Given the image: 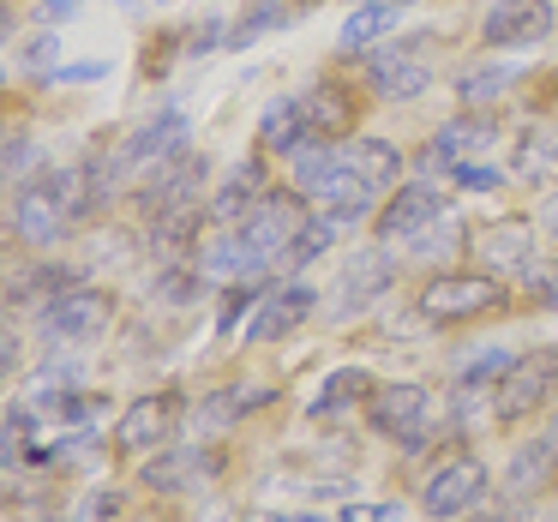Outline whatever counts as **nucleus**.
I'll list each match as a JSON object with an SVG mask.
<instances>
[{
    "label": "nucleus",
    "mask_w": 558,
    "mask_h": 522,
    "mask_svg": "<svg viewBox=\"0 0 558 522\" xmlns=\"http://www.w3.org/2000/svg\"><path fill=\"white\" fill-rule=\"evenodd\" d=\"M294 193H301L313 210H330V217H342V222L373 217V205H378V193L354 174L349 150H330L325 138H313L306 150H294Z\"/></svg>",
    "instance_id": "nucleus-1"
},
{
    "label": "nucleus",
    "mask_w": 558,
    "mask_h": 522,
    "mask_svg": "<svg viewBox=\"0 0 558 522\" xmlns=\"http://www.w3.org/2000/svg\"><path fill=\"white\" fill-rule=\"evenodd\" d=\"M510 294L493 270H445L421 289V318L426 325H474V318L498 313Z\"/></svg>",
    "instance_id": "nucleus-2"
},
{
    "label": "nucleus",
    "mask_w": 558,
    "mask_h": 522,
    "mask_svg": "<svg viewBox=\"0 0 558 522\" xmlns=\"http://www.w3.org/2000/svg\"><path fill=\"white\" fill-rule=\"evenodd\" d=\"M486 486H493L486 462L474 457V450H457V457H445V462H438V469L421 481V510H426L433 522H457V517H469V510L486 498Z\"/></svg>",
    "instance_id": "nucleus-3"
},
{
    "label": "nucleus",
    "mask_w": 558,
    "mask_h": 522,
    "mask_svg": "<svg viewBox=\"0 0 558 522\" xmlns=\"http://www.w3.org/2000/svg\"><path fill=\"white\" fill-rule=\"evenodd\" d=\"M553 397H558V342H546V349L522 354V361L510 366L505 385H493V414L505 426H517V421H529V414H541Z\"/></svg>",
    "instance_id": "nucleus-4"
},
{
    "label": "nucleus",
    "mask_w": 558,
    "mask_h": 522,
    "mask_svg": "<svg viewBox=\"0 0 558 522\" xmlns=\"http://www.w3.org/2000/svg\"><path fill=\"white\" fill-rule=\"evenodd\" d=\"M426 414H433V390L414 385V378L373 385V397H366V426H373L378 438H390V445H421Z\"/></svg>",
    "instance_id": "nucleus-5"
},
{
    "label": "nucleus",
    "mask_w": 558,
    "mask_h": 522,
    "mask_svg": "<svg viewBox=\"0 0 558 522\" xmlns=\"http://www.w3.org/2000/svg\"><path fill=\"white\" fill-rule=\"evenodd\" d=\"M66 222H73V198H66L61 174L19 186V198H13V234L25 246H54L66 234Z\"/></svg>",
    "instance_id": "nucleus-6"
},
{
    "label": "nucleus",
    "mask_w": 558,
    "mask_h": 522,
    "mask_svg": "<svg viewBox=\"0 0 558 522\" xmlns=\"http://www.w3.org/2000/svg\"><path fill=\"white\" fill-rule=\"evenodd\" d=\"M109 325H114V301L102 289H85V282L61 289L43 306V330L54 342H97V337H109Z\"/></svg>",
    "instance_id": "nucleus-7"
},
{
    "label": "nucleus",
    "mask_w": 558,
    "mask_h": 522,
    "mask_svg": "<svg viewBox=\"0 0 558 522\" xmlns=\"http://www.w3.org/2000/svg\"><path fill=\"white\" fill-rule=\"evenodd\" d=\"M186 145H193V121H186L181 109H162L157 121L138 126V133L121 145L114 169H126V174H157V169H169V162H181Z\"/></svg>",
    "instance_id": "nucleus-8"
},
{
    "label": "nucleus",
    "mask_w": 558,
    "mask_h": 522,
    "mask_svg": "<svg viewBox=\"0 0 558 522\" xmlns=\"http://www.w3.org/2000/svg\"><path fill=\"white\" fill-rule=\"evenodd\" d=\"M553 31H558V0H493V13L481 19L486 49H534Z\"/></svg>",
    "instance_id": "nucleus-9"
},
{
    "label": "nucleus",
    "mask_w": 558,
    "mask_h": 522,
    "mask_svg": "<svg viewBox=\"0 0 558 522\" xmlns=\"http://www.w3.org/2000/svg\"><path fill=\"white\" fill-rule=\"evenodd\" d=\"M174 433H181V397H174V390L126 402L121 421H114V445H121L126 457H145V450L174 445Z\"/></svg>",
    "instance_id": "nucleus-10"
},
{
    "label": "nucleus",
    "mask_w": 558,
    "mask_h": 522,
    "mask_svg": "<svg viewBox=\"0 0 558 522\" xmlns=\"http://www.w3.org/2000/svg\"><path fill=\"white\" fill-rule=\"evenodd\" d=\"M445 217V193L438 186H397V193L385 198V205L373 210V234H378V246H397V241H421L433 222Z\"/></svg>",
    "instance_id": "nucleus-11"
},
{
    "label": "nucleus",
    "mask_w": 558,
    "mask_h": 522,
    "mask_svg": "<svg viewBox=\"0 0 558 522\" xmlns=\"http://www.w3.org/2000/svg\"><path fill=\"white\" fill-rule=\"evenodd\" d=\"M421 49H426V37L421 43H390V49H378V54H366V85L378 90L385 102H414V97H426L433 90V66L421 61Z\"/></svg>",
    "instance_id": "nucleus-12"
},
{
    "label": "nucleus",
    "mask_w": 558,
    "mask_h": 522,
    "mask_svg": "<svg viewBox=\"0 0 558 522\" xmlns=\"http://www.w3.org/2000/svg\"><path fill=\"white\" fill-rule=\"evenodd\" d=\"M313 313H318V289H313V282H270V289L258 294L253 318H246V337H253V342H277V337H289V330H301Z\"/></svg>",
    "instance_id": "nucleus-13"
},
{
    "label": "nucleus",
    "mask_w": 558,
    "mask_h": 522,
    "mask_svg": "<svg viewBox=\"0 0 558 522\" xmlns=\"http://www.w3.org/2000/svg\"><path fill=\"white\" fill-rule=\"evenodd\" d=\"M385 289H397V265H390V246L354 253L349 265H342V277H337V301H330V313H337V318H354V313H366V306L385 301Z\"/></svg>",
    "instance_id": "nucleus-14"
},
{
    "label": "nucleus",
    "mask_w": 558,
    "mask_h": 522,
    "mask_svg": "<svg viewBox=\"0 0 558 522\" xmlns=\"http://www.w3.org/2000/svg\"><path fill=\"white\" fill-rule=\"evenodd\" d=\"M474 246H481L486 270L493 277H522V270H534V246H541V229H534V217H498L486 222L481 234H474Z\"/></svg>",
    "instance_id": "nucleus-15"
},
{
    "label": "nucleus",
    "mask_w": 558,
    "mask_h": 522,
    "mask_svg": "<svg viewBox=\"0 0 558 522\" xmlns=\"http://www.w3.org/2000/svg\"><path fill=\"white\" fill-rule=\"evenodd\" d=\"M217 474H222L217 450H205V445H162V450H150V462H145L138 481H145L150 493H186V486H205V481H217Z\"/></svg>",
    "instance_id": "nucleus-16"
},
{
    "label": "nucleus",
    "mask_w": 558,
    "mask_h": 522,
    "mask_svg": "<svg viewBox=\"0 0 558 522\" xmlns=\"http://www.w3.org/2000/svg\"><path fill=\"white\" fill-rule=\"evenodd\" d=\"M270 198V174L258 157H241L229 174L217 181V193H210V222H222V229H241L246 217H253L258 205Z\"/></svg>",
    "instance_id": "nucleus-17"
},
{
    "label": "nucleus",
    "mask_w": 558,
    "mask_h": 522,
    "mask_svg": "<svg viewBox=\"0 0 558 522\" xmlns=\"http://www.w3.org/2000/svg\"><path fill=\"white\" fill-rule=\"evenodd\" d=\"M498 145V126L486 121V114H457V121H445L433 133V150H426V169H445V174H457L462 162H474L481 150H493Z\"/></svg>",
    "instance_id": "nucleus-18"
},
{
    "label": "nucleus",
    "mask_w": 558,
    "mask_h": 522,
    "mask_svg": "<svg viewBox=\"0 0 558 522\" xmlns=\"http://www.w3.org/2000/svg\"><path fill=\"white\" fill-rule=\"evenodd\" d=\"M205 186V157H193L186 150L181 162H169V169L145 174V210L150 217H174V210H193V193Z\"/></svg>",
    "instance_id": "nucleus-19"
},
{
    "label": "nucleus",
    "mask_w": 558,
    "mask_h": 522,
    "mask_svg": "<svg viewBox=\"0 0 558 522\" xmlns=\"http://www.w3.org/2000/svg\"><path fill=\"white\" fill-rule=\"evenodd\" d=\"M258 145L277 150V157H294V150L313 145V126H306L301 97H277L265 114H258Z\"/></svg>",
    "instance_id": "nucleus-20"
},
{
    "label": "nucleus",
    "mask_w": 558,
    "mask_h": 522,
    "mask_svg": "<svg viewBox=\"0 0 558 522\" xmlns=\"http://www.w3.org/2000/svg\"><path fill=\"white\" fill-rule=\"evenodd\" d=\"M301 109H306V126H313V138H349V126H354V102H349V90L337 85V78H318L313 90L301 97Z\"/></svg>",
    "instance_id": "nucleus-21"
},
{
    "label": "nucleus",
    "mask_w": 558,
    "mask_h": 522,
    "mask_svg": "<svg viewBox=\"0 0 558 522\" xmlns=\"http://www.w3.org/2000/svg\"><path fill=\"white\" fill-rule=\"evenodd\" d=\"M349 162H354V174H361V181L373 186L378 198L397 193V181H402V150L390 145V138H354V145H349Z\"/></svg>",
    "instance_id": "nucleus-22"
},
{
    "label": "nucleus",
    "mask_w": 558,
    "mask_h": 522,
    "mask_svg": "<svg viewBox=\"0 0 558 522\" xmlns=\"http://www.w3.org/2000/svg\"><path fill=\"white\" fill-rule=\"evenodd\" d=\"M553 469H558V438L522 445L517 457H510V469H505V486L517 498H534V493H546V486H553Z\"/></svg>",
    "instance_id": "nucleus-23"
},
{
    "label": "nucleus",
    "mask_w": 558,
    "mask_h": 522,
    "mask_svg": "<svg viewBox=\"0 0 558 522\" xmlns=\"http://www.w3.org/2000/svg\"><path fill=\"white\" fill-rule=\"evenodd\" d=\"M517 174L529 186H558V133L553 126H522V138H517Z\"/></svg>",
    "instance_id": "nucleus-24"
},
{
    "label": "nucleus",
    "mask_w": 558,
    "mask_h": 522,
    "mask_svg": "<svg viewBox=\"0 0 558 522\" xmlns=\"http://www.w3.org/2000/svg\"><path fill=\"white\" fill-rule=\"evenodd\" d=\"M402 19V7H390V0H361L349 19H342V49H373L378 37H390Z\"/></svg>",
    "instance_id": "nucleus-25"
},
{
    "label": "nucleus",
    "mask_w": 558,
    "mask_h": 522,
    "mask_svg": "<svg viewBox=\"0 0 558 522\" xmlns=\"http://www.w3.org/2000/svg\"><path fill=\"white\" fill-rule=\"evenodd\" d=\"M342 229H349L342 217H330V210H313V217L301 222V234H294V246L282 253V270H306L313 258H325V253H330V241H337Z\"/></svg>",
    "instance_id": "nucleus-26"
},
{
    "label": "nucleus",
    "mask_w": 558,
    "mask_h": 522,
    "mask_svg": "<svg viewBox=\"0 0 558 522\" xmlns=\"http://www.w3.org/2000/svg\"><path fill=\"white\" fill-rule=\"evenodd\" d=\"M366 397H373V378H366V373H330L325 390L306 402V414H318V421H325V414L342 409V402H366Z\"/></svg>",
    "instance_id": "nucleus-27"
},
{
    "label": "nucleus",
    "mask_w": 558,
    "mask_h": 522,
    "mask_svg": "<svg viewBox=\"0 0 558 522\" xmlns=\"http://www.w3.org/2000/svg\"><path fill=\"white\" fill-rule=\"evenodd\" d=\"M517 85V66H474V73L457 78V97L469 102V109H486V102L498 97V90Z\"/></svg>",
    "instance_id": "nucleus-28"
},
{
    "label": "nucleus",
    "mask_w": 558,
    "mask_h": 522,
    "mask_svg": "<svg viewBox=\"0 0 558 522\" xmlns=\"http://www.w3.org/2000/svg\"><path fill=\"white\" fill-rule=\"evenodd\" d=\"M510 366H517V361H510L505 349H486V354H474V361H469V366H462V373H457V385H462V390H481V385H505V373H510Z\"/></svg>",
    "instance_id": "nucleus-29"
},
{
    "label": "nucleus",
    "mask_w": 558,
    "mask_h": 522,
    "mask_svg": "<svg viewBox=\"0 0 558 522\" xmlns=\"http://www.w3.org/2000/svg\"><path fill=\"white\" fill-rule=\"evenodd\" d=\"M450 181L469 186V193H498V186H505V174H498L493 162H462V169L450 174Z\"/></svg>",
    "instance_id": "nucleus-30"
},
{
    "label": "nucleus",
    "mask_w": 558,
    "mask_h": 522,
    "mask_svg": "<svg viewBox=\"0 0 558 522\" xmlns=\"http://www.w3.org/2000/svg\"><path fill=\"white\" fill-rule=\"evenodd\" d=\"M157 289H162V301H169V306H186V301H193V289H198V277H193V270H169Z\"/></svg>",
    "instance_id": "nucleus-31"
},
{
    "label": "nucleus",
    "mask_w": 558,
    "mask_h": 522,
    "mask_svg": "<svg viewBox=\"0 0 558 522\" xmlns=\"http://www.w3.org/2000/svg\"><path fill=\"white\" fill-rule=\"evenodd\" d=\"M337 522H402L397 505H342Z\"/></svg>",
    "instance_id": "nucleus-32"
},
{
    "label": "nucleus",
    "mask_w": 558,
    "mask_h": 522,
    "mask_svg": "<svg viewBox=\"0 0 558 522\" xmlns=\"http://www.w3.org/2000/svg\"><path fill=\"white\" fill-rule=\"evenodd\" d=\"M529 289H534V301H541V306H558V265L529 270Z\"/></svg>",
    "instance_id": "nucleus-33"
},
{
    "label": "nucleus",
    "mask_w": 558,
    "mask_h": 522,
    "mask_svg": "<svg viewBox=\"0 0 558 522\" xmlns=\"http://www.w3.org/2000/svg\"><path fill=\"white\" fill-rule=\"evenodd\" d=\"M37 162V145L31 138H7V174H25Z\"/></svg>",
    "instance_id": "nucleus-34"
},
{
    "label": "nucleus",
    "mask_w": 558,
    "mask_h": 522,
    "mask_svg": "<svg viewBox=\"0 0 558 522\" xmlns=\"http://www.w3.org/2000/svg\"><path fill=\"white\" fill-rule=\"evenodd\" d=\"M85 13V0H43V25H66Z\"/></svg>",
    "instance_id": "nucleus-35"
},
{
    "label": "nucleus",
    "mask_w": 558,
    "mask_h": 522,
    "mask_svg": "<svg viewBox=\"0 0 558 522\" xmlns=\"http://www.w3.org/2000/svg\"><path fill=\"white\" fill-rule=\"evenodd\" d=\"M457 522H517L510 510H493V517H457Z\"/></svg>",
    "instance_id": "nucleus-36"
},
{
    "label": "nucleus",
    "mask_w": 558,
    "mask_h": 522,
    "mask_svg": "<svg viewBox=\"0 0 558 522\" xmlns=\"http://www.w3.org/2000/svg\"><path fill=\"white\" fill-rule=\"evenodd\" d=\"M282 522H325V517H313V510H301V517H282Z\"/></svg>",
    "instance_id": "nucleus-37"
},
{
    "label": "nucleus",
    "mask_w": 558,
    "mask_h": 522,
    "mask_svg": "<svg viewBox=\"0 0 558 522\" xmlns=\"http://www.w3.org/2000/svg\"><path fill=\"white\" fill-rule=\"evenodd\" d=\"M246 522H282V517H246Z\"/></svg>",
    "instance_id": "nucleus-38"
},
{
    "label": "nucleus",
    "mask_w": 558,
    "mask_h": 522,
    "mask_svg": "<svg viewBox=\"0 0 558 522\" xmlns=\"http://www.w3.org/2000/svg\"><path fill=\"white\" fill-rule=\"evenodd\" d=\"M553 438H558V409H553Z\"/></svg>",
    "instance_id": "nucleus-39"
},
{
    "label": "nucleus",
    "mask_w": 558,
    "mask_h": 522,
    "mask_svg": "<svg viewBox=\"0 0 558 522\" xmlns=\"http://www.w3.org/2000/svg\"><path fill=\"white\" fill-rule=\"evenodd\" d=\"M390 7H414V0H390Z\"/></svg>",
    "instance_id": "nucleus-40"
}]
</instances>
